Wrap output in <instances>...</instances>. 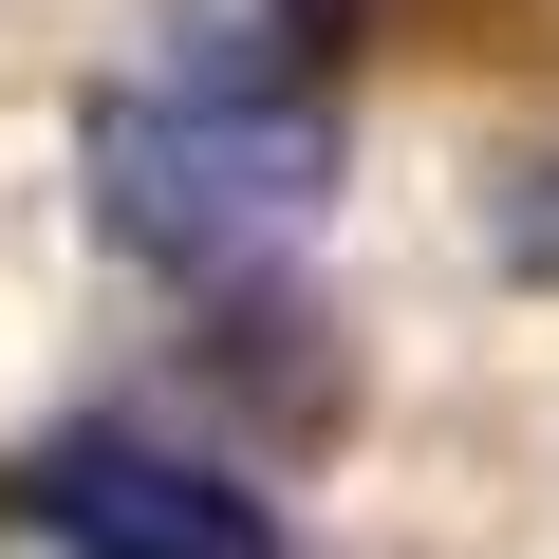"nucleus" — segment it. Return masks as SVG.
Returning a JSON list of instances; mask_svg holds the SVG:
<instances>
[{
  "mask_svg": "<svg viewBox=\"0 0 559 559\" xmlns=\"http://www.w3.org/2000/svg\"><path fill=\"white\" fill-rule=\"evenodd\" d=\"M485 224H503V261H540V280H559V168H503V205H485Z\"/></svg>",
  "mask_w": 559,
  "mask_h": 559,
  "instance_id": "4",
  "label": "nucleus"
},
{
  "mask_svg": "<svg viewBox=\"0 0 559 559\" xmlns=\"http://www.w3.org/2000/svg\"><path fill=\"white\" fill-rule=\"evenodd\" d=\"M75 168H94V224H112L150 280L261 299V280L318 242V205H336V94H224V75H150V57H131V75L94 94Z\"/></svg>",
  "mask_w": 559,
  "mask_h": 559,
  "instance_id": "1",
  "label": "nucleus"
},
{
  "mask_svg": "<svg viewBox=\"0 0 559 559\" xmlns=\"http://www.w3.org/2000/svg\"><path fill=\"white\" fill-rule=\"evenodd\" d=\"M0 522L57 540V559H318L242 466H205L168 429H38L0 466Z\"/></svg>",
  "mask_w": 559,
  "mask_h": 559,
  "instance_id": "2",
  "label": "nucleus"
},
{
  "mask_svg": "<svg viewBox=\"0 0 559 559\" xmlns=\"http://www.w3.org/2000/svg\"><path fill=\"white\" fill-rule=\"evenodd\" d=\"M355 0H150V75H224V94H336Z\"/></svg>",
  "mask_w": 559,
  "mask_h": 559,
  "instance_id": "3",
  "label": "nucleus"
}]
</instances>
